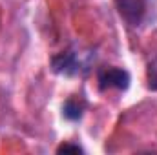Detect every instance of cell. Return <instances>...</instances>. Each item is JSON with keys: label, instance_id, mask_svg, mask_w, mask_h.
I'll list each match as a JSON object with an SVG mask.
<instances>
[{"label": "cell", "instance_id": "1", "mask_svg": "<svg viewBox=\"0 0 157 155\" xmlns=\"http://www.w3.org/2000/svg\"><path fill=\"white\" fill-rule=\"evenodd\" d=\"M93 60H95V53L91 49L70 47L66 51L57 53L51 59V70L57 75L78 77V75H84L91 70Z\"/></svg>", "mask_w": 157, "mask_h": 155}, {"label": "cell", "instance_id": "2", "mask_svg": "<svg viewBox=\"0 0 157 155\" xmlns=\"http://www.w3.org/2000/svg\"><path fill=\"white\" fill-rule=\"evenodd\" d=\"M97 82H99V89L101 91H108V89H117V91H126L130 88L132 77L124 68L117 66H108L99 70L97 73Z\"/></svg>", "mask_w": 157, "mask_h": 155}, {"label": "cell", "instance_id": "3", "mask_svg": "<svg viewBox=\"0 0 157 155\" xmlns=\"http://www.w3.org/2000/svg\"><path fill=\"white\" fill-rule=\"evenodd\" d=\"M115 7L119 15L122 17V20L132 28H137L143 24L148 9L146 0H115Z\"/></svg>", "mask_w": 157, "mask_h": 155}, {"label": "cell", "instance_id": "4", "mask_svg": "<svg viewBox=\"0 0 157 155\" xmlns=\"http://www.w3.org/2000/svg\"><path fill=\"white\" fill-rule=\"evenodd\" d=\"M86 100L82 99V97H78V95H73V97H70L66 102H64V106H62V115L66 117L68 120H71V122H77L82 119L84 115V112H86Z\"/></svg>", "mask_w": 157, "mask_h": 155}, {"label": "cell", "instance_id": "5", "mask_svg": "<svg viewBox=\"0 0 157 155\" xmlns=\"http://www.w3.org/2000/svg\"><path fill=\"white\" fill-rule=\"evenodd\" d=\"M146 84H148V89L157 91V55L148 62V68H146Z\"/></svg>", "mask_w": 157, "mask_h": 155}, {"label": "cell", "instance_id": "6", "mask_svg": "<svg viewBox=\"0 0 157 155\" xmlns=\"http://www.w3.org/2000/svg\"><path fill=\"white\" fill-rule=\"evenodd\" d=\"M57 153H84V148H80L75 142H64L57 148Z\"/></svg>", "mask_w": 157, "mask_h": 155}]
</instances>
